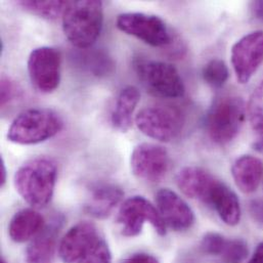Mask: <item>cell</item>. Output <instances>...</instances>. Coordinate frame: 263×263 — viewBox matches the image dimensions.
<instances>
[{"mask_svg": "<svg viewBox=\"0 0 263 263\" xmlns=\"http://www.w3.org/2000/svg\"><path fill=\"white\" fill-rule=\"evenodd\" d=\"M232 174L240 191L251 194L257 190L262 179V161L251 155L241 156L234 162Z\"/></svg>", "mask_w": 263, "mask_h": 263, "instance_id": "2e32d148", "label": "cell"}, {"mask_svg": "<svg viewBox=\"0 0 263 263\" xmlns=\"http://www.w3.org/2000/svg\"><path fill=\"white\" fill-rule=\"evenodd\" d=\"M1 263H8L4 258H1Z\"/></svg>", "mask_w": 263, "mask_h": 263, "instance_id": "836d02e7", "label": "cell"}, {"mask_svg": "<svg viewBox=\"0 0 263 263\" xmlns=\"http://www.w3.org/2000/svg\"><path fill=\"white\" fill-rule=\"evenodd\" d=\"M182 112L173 106L154 105L143 108L135 117L137 128L144 135L164 142L176 139L184 127Z\"/></svg>", "mask_w": 263, "mask_h": 263, "instance_id": "5b68a950", "label": "cell"}, {"mask_svg": "<svg viewBox=\"0 0 263 263\" xmlns=\"http://www.w3.org/2000/svg\"><path fill=\"white\" fill-rule=\"evenodd\" d=\"M44 218L35 209L17 211L9 221L8 236L14 243H25L33 240L43 229Z\"/></svg>", "mask_w": 263, "mask_h": 263, "instance_id": "e0dca14e", "label": "cell"}, {"mask_svg": "<svg viewBox=\"0 0 263 263\" xmlns=\"http://www.w3.org/2000/svg\"><path fill=\"white\" fill-rule=\"evenodd\" d=\"M117 28L144 43L160 47L171 43V35L165 22L157 15L142 12H125L118 15Z\"/></svg>", "mask_w": 263, "mask_h": 263, "instance_id": "ba28073f", "label": "cell"}, {"mask_svg": "<svg viewBox=\"0 0 263 263\" xmlns=\"http://www.w3.org/2000/svg\"><path fill=\"white\" fill-rule=\"evenodd\" d=\"M75 59L80 68L97 77L107 76L114 69V62L104 51H85L78 54Z\"/></svg>", "mask_w": 263, "mask_h": 263, "instance_id": "ffe728a7", "label": "cell"}, {"mask_svg": "<svg viewBox=\"0 0 263 263\" xmlns=\"http://www.w3.org/2000/svg\"><path fill=\"white\" fill-rule=\"evenodd\" d=\"M140 100V92L135 86H127L119 93L111 121L115 129L127 132L132 125V116Z\"/></svg>", "mask_w": 263, "mask_h": 263, "instance_id": "d6986e66", "label": "cell"}, {"mask_svg": "<svg viewBox=\"0 0 263 263\" xmlns=\"http://www.w3.org/2000/svg\"><path fill=\"white\" fill-rule=\"evenodd\" d=\"M123 263H160L159 260L151 255V254H146V253H136L133 254L130 257H128L127 259L124 260Z\"/></svg>", "mask_w": 263, "mask_h": 263, "instance_id": "f1b7e54d", "label": "cell"}, {"mask_svg": "<svg viewBox=\"0 0 263 263\" xmlns=\"http://www.w3.org/2000/svg\"><path fill=\"white\" fill-rule=\"evenodd\" d=\"M226 242L227 238L223 236L216 233H208L202 240L201 248L206 254L219 257Z\"/></svg>", "mask_w": 263, "mask_h": 263, "instance_id": "4316f807", "label": "cell"}, {"mask_svg": "<svg viewBox=\"0 0 263 263\" xmlns=\"http://www.w3.org/2000/svg\"><path fill=\"white\" fill-rule=\"evenodd\" d=\"M123 197L124 193L118 185L98 183L91 187L84 205V210L92 217L99 219L107 218L121 203Z\"/></svg>", "mask_w": 263, "mask_h": 263, "instance_id": "9a60e30c", "label": "cell"}, {"mask_svg": "<svg viewBox=\"0 0 263 263\" xmlns=\"http://www.w3.org/2000/svg\"><path fill=\"white\" fill-rule=\"evenodd\" d=\"M247 256L248 247L244 241L227 239L219 257L226 263H242Z\"/></svg>", "mask_w": 263, "mask_h": 263, "instance_id": "603a6c76", "label": "cell"}, {"mask_svg": "<svg viewBox=\"0 0 263 263\" xmlns=\"http://www.w3.org/2000/svg\"><path fill=\"white\" fill-rule=\"evenodd\" d=\"M0 105L2 108L15 101L21 95V88L18 84L10 77L3 75L0 83Z\"/></svg>", "mask_w": 263, "mask_h": 263, "instance_id": "484cf974", "label": "cell"}, {"mask_svg": "<svg viewBox=\"0 0 263 263\" xmlns=\"http://www.w3.org/2000/svg\"><path fill=\"white\" fill-rule=\"evenodd\" d=\"M60 220L44 228L31 242L26 251L27 263H50L55 251Z\"/></svg>", "mask_w": 263, "mask_h": 263, "instance_id": "ac0fdd59", "label": "cell"}, {"mask_svg": "<svg viewBox=\"0 0 263 263\" xmlns=\"http://www.w3.org/2000/svg\"><path fill=\"white\" fill-rule=\"evenodd\" d=\"M248 263H263V243L257 246Z\"/></svg>", "mask_w": 263, "mask_h": 263, "instance_id": "1f68e13d", "label": "cell"}, {"mask_svg": "<svg viewBox=\"0 0 263 263\" xmlns=\"http://www.w3.org/2000/svg\"><path fill=\"white\" fill-rule=\"evenodd\" d=\"M251 11L253 15L263 22V1H254L251 3Z\"/></svg>", "mask_w": 263, "mask_h": 263, "instance_id": "f546056e", "label": "cell"}, {"mask_svg": "<svg viewBox=\"0 0 263 263\" xmlns=\"http://www.w3.org/2000/svg\"><path fill=\"white\" fill-rule=\"evenodd\" d=\"M76 263H112V253L106 240L102 238Z\"/></svg>", "mask_w": 263, "mask_h": 263, "instance_id": "d4e9b609", "label": "cell"}, {"mask_svg": "<svg viewBox=\"0 0 263 263\" xmlns=\"http://www.w3.org/2000/svg\"><path fill=\"white\" fill-rule=\"evenodd\" d=\"M248 113L251 125L255 132L263 125V79L251 96Z\"/></svg>", "mask_w": 263, "mask_h": 263, "instance_id": "cb8c5ba5", "label": "cell"}, {"mask_svg": "<svg viewBox=\"0 0 263 263\" xmlns=\"http://www.w3.org/2000/svg\"><path fill=\"white\" fill-rule=\"evenodd\" d=\"M255 132H256V139L254 140L253 146L257 152L263 153V125L260 126L257 130H255Z\"/></svg>", "mask_w": 263, "mask_h": 263, "instance_id": "4dcf8cb0", "label": "cell"}, {"mask_svg": "<svg viewBox=\"0 0 263 263\" xmlns=\"http://www.w3.org/2000/svg\"><path fill=\"white\" fill-rule=\"evenodd\" d=\"M157 209L166 224L176 232H183L195 223V213L189 204L170 189H162L156 194Z\"/></svg>", "mask_w": 263, "mask_h": 263, "instance_id": "4fadbf2b", "label": "cell"}, {"mask_svg": "<svg viewBox=\"0 0 263 263\" xmlns=\"http://www.w3.org/2000/svg\"><path fill=\"white\" fill-rule=\"evenodd\" d=\"M103 236L98 228L86 221L72 227L59 245V254L65 263H76Z\"/></svg>", "mask_w": 263, "mask_h": 263, "instance_id": "5bb4252c", "label": "cell"}, {"mask_svg": "<svg viewBox=\"0 0 263 263\" xmlns=\"http://www.w3.org/2000/svg\"><path fill=\"white\" fill-rule=\"evenodd\" d=\"M145 222H148L160 236L166 235V224L158 209L144 197L134 196L122 203L118 211L117 223L124 237L138 236Z\"/></svg>", "mask_w": 263, "mask_h": 263, "instance_id": "52a82bcc", "label": "cell"}, {"mask_svg": "<svg viewBox=\"0 0 263 263\" xmlns=\"http://www.w3.org/2000/svg\"><path fill=\"white\" fill-rule=\"evenodd\" d=\"M249 213L253 221L263 228V200H252L249 204Z\"/></svg>", "mask_w": 263, "mask_h": 263, "instance_id": "83f0119b", "label": "cell"}, {"mask_svg": "<svg viewBox=\"0 0 263 263\" xmlns=\"http://www.w3.org/2000/svg\"><path fill=\"white\" fill-rule=\"evenodd\" d=\"M68 1H33L22 0L17 5L24 10L46 20H55L63 16Z\"/></svg>", "mask_w": 263, "mask_h": 263, "instance_id": "44dd1931", "label": "cell"}, {"mask_svg": "<svg viewBox=\"0 0 263 263\" xmlns=\"http://www.w3.org/2000/svg\"><path fill=\"white\" fill-rule=\"evenodd\" d=\"M58 177L57 163L48 158L32 159L22 165L13 177L17 194L33 208L46 207L53 196Z\"/></svg>", "mask_w": 263, "mask_h": 263, "instance_id": "6da1fadb", "label": "cell"}, {"mask_svg": "<svg viewBox=\"0 0 263 263\" xmlns=\"http://www.w3.org/2000/svg\"><path fill=\"white\" fill-rule=\"evenodd\" d=\"M6 179H7V171H6L4 160L1 158L0 159V186L1 187L4 186V184L6 183Z\"/></svg>", "mask_w": 263, "mask_h": 263, "instance_id": "d6a6232c", "label": "cell"}, {"mask_svg": "<svg viewBox=\"0 0 263 263\" xmlns=\"http://www.w3.org/2000/svg\"><path fill=\"white\" fill-rule=\"evenodd\" d=\"M203 79L204 81L215 88L221 87L228 81L230 72L227 64L219 60L213 59L209 61L203 68Z\"/></svg>", "mask_w": 263, "mask_h": 263, "instance_id": "7402d4cb", "label": "cell"}, {"mask_svg": "<svg viewBox=\"0 0 263 263\" xmlns=\"http://www.w3.org/2000/svg\"><path fill=\"white\" fill-rule=\"evenodd\" d=\"M232 65L238 81L246 84L263 63V30L251 32L232 48Z\"/></svg>", "mask_w": 263, "mask_h": 263, "instance_id": "7c38bea8", "label": "cell"}, {"mask_svg": "<svg viewBox=\"0 0 263 263\" xmlns=\"http://www.w3.org/2000/svg\"><path fill=\"white\" fill-rule=\"evenodd\" d=\"M246 118L243 99L227 96L217 99L206 116V129L212 141L227 144L241 132Z\"/></svg>", "mask_w": 263, "mask_h": 263, "instance_id": "277c9868", "label": "cell"}, {"mask_svg": "<svg viewBox=\"0 0 263 263\" xmlns=\"http://www.w3.org/2000/svg\"><path fill=\"white\" fill-rule=\"evenodd\" d=\"M31 82L42 93H50L60 85L61 54L58 49L41 46L33 49L27 62Z\"/></svg>", "mask_w": 263, "mask_h": 263, "instance_id": "9c48e42d", "label": "cell"}, {"mask_svg": "<svg viewBox=\"0 0 263 263\" xmlns=\"http://www.w3.org/2000/svg\"><path fill=\"white\" fill-rule=\"evenodd\" d=\"M202 187L197 200L212 207L226 224L237 226L241 219V205L236 193L212 174Z\"/></svg>", "mask_w": 263, "mask_h": 263, "instance_id": "30bf717a", "label": "cell"}, {"mask_svg": "<svg viewBox=\"0 0 263 263\" xmlns=\"http://www.w3.org/2000/svg\"><path fill=\"white\" fill-rule=\"evenodd\" d=\"M62 117L49 109H29L11 122L7 139L17 144L43 142L63 129Z\"/></svg>", "mask_w": 263, "mask_h": 263, "instance_id": "3957f363", "label": "cell"}, {"mask_svg": "<svg viewBox=\"0 0 263 263\" xmlns=\"http://www.w3.org/2000/svg\"><path fill=\"white\" fill-rule=\"evenodd\" d=\"M130 166L132 173L137 178L147 182H159L169 170L170 159L164 146L144 142L133 149Z\"/></svg>", "mask_w": 263, "mask_h": 263, "instance_id": "8fae6325", "label": "cell"}, {"mask_svg": "<svg viewBox=\"0 0 263 263\" xmlns=\"http://www.w3.org/2000/svg\"><path fill=\"white\" fill-rule=\"evenodd\" d=\"M136 73L144 87L154 96L164 99L183 97V81L174 66L164 62L139 61L135 64Z\"/></svg>", "mask_w": 263, "mask_h": 263, "instance_id": "8992f818", "label": "cell"}, {"mask_svg": "<svg viewBox=\"0 0 263 263\" xmlns=\"http://www.w3.org/2000/svg\"><path fill=\"white\" fill-rule=\"evenodd\" d=\"M63 30L77 48L87 49L99 38L104 23V6L98 0L68 1L63 13Z\"/></svg>", "mask_w": 263, "mask_h": 263, "instance_id": "7a4b0ae2", "label": "cell"}]
</instances>
